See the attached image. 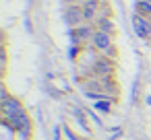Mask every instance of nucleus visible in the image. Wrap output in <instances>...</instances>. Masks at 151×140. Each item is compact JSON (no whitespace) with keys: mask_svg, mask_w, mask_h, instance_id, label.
Returning <instances> with one entry per match:
<instances>
[{"mask_svg":"<svg viewBox=\"0 0 151 140\" xmlns=\"http://www.w3.org/2000/svg\"><path fill=\"white\" fill-rule=\"evenodd\" d=\"M21 111H23V105H21V101H19V99L9 97L6 101H2V115H4V119H9V117H13V115L21 113Z\"/></svg>","mask_w":151,"mask_h":140,"instance_id":"obj_6","label":"nucleus"},{"mask_svg":"<svg viewBox=\"0 0 151 140\" xmlns=\"http://www.w3.org/2000/svg\"><path fill=\"white\" fill-rule=\"evenodd\" d=\"M110 66H112V62L101 58V60H97V64H95V72H97V74H110V72H112Z\"/></svg>","mask_w":151,"mask_h":140,"instance_id":"obj_9","label":"nucleus"},{"mask_svg":"<svg viewBox=\"0 0 151 140\" xmlns=\"http://www.w3.org/2000/svg\"><path fill=\"white\" fill-rule=\"evenodd\" d=\"M132 27H134V33L141 39H151V19L134 13L132 15Z\"/></svg>","mask_w":151,"mask_h":140,"instance_id":"obj_5","label":"nucleus"},{"mask_svg":"<svg viewBox=\"0 0 151 140\" xmlns=\"http://www.w3.org/2000/svg\"><path fill=\"white\" fill-rule=\"evenodd\" d=\"M97 29H101V31H108V33H114L116 31V25L112 23V19H110V15H101L95 23H93Z\"/></svg>","mask_w":151,"mask_h":140,"instance_id":"obj_7","label":"nucleus"},{"mask_svg":"<svg viewBox=\"0 0 151 140\" xmlns=\"http://www.w3.org/2000/svg\"><path fill=\"white\" fill-rule=\"evenodd\" d=\"M91 45L101 52V54H112L114 52V41H112V33L108 31H101V29H95L93 37H91Z\"/></svg>","mask_w":151,"mask_h":140,"instance_id":"obj_1","label":"nucleus"},{"mask_svg":"<svg viewBox=\"0 0 151 140\" xmlns=\"http://www.w3.org/2000/svg\"><path fill=\"white\" fill-rule=\"evenodd\" d=\"M134 13L151 19V2H145V0H137L134 2Z\"/></svg>","mask_w":151,"mask_h":140,"instance_id":"obj_8","label":"nucleus"},{"mask_svg":"<svg viewBox=\"0 0 151 140\" xmlns=\"http://www.w3.org/2000/svg\"><path fill=\"white\" fill-rule=\"evenodd\" d=\"M83 6V13H85V23H95L99 17H101V4L99 0H81L79 2Z\"/></svg>","mask_w":151,"mask_h":140,"instance_id":"obj_3","label":"nucleus"},{"mask_svg":"<svg viewBox=\"0 0 151 140\" xmlns=\"http://www.w3.org/2000/svg\"><path fill=\"white\" fill-rule=\"evenodd\" d=\"M95 25L93 23H83L75 29H70V35H73V41L75 43H85V41H91L93 33H95Z\"/></svg>","mask_w":151,"mask_h":140,"instance_id":"obj_4","label":"nucleus"},{"mask_svg":"<svg viewBox=\"0 0 151 140\" xmlns=\"http://www.w3.org/2000/svg\"><path fill=\"white\" fill-rule=\"evenodd\" d=\"M147 103H151V97H147Z\"/></svg>","mask_w":151,"mask_h":140,"instance_id":"obj_11","label":"nucleus"},{"mask_svg":"<svg viewBox=\"0 0 151 140\" xmlns=\"http://www.w3.org/2000/svg\"><path fill=\"white\" fill-rule=\"evenodd\" d=\"M64 21L70 29L79 27L85 23V13H83V6L81 4H68L66 11H64Z\"/></svg>","mask_w":151,"mask_h":140,"instance_id":"obj_2","label":"nucleus"},{"mask_svg":"<svg viewBox=\"0 0 151 140\" xmlns=\"http://www.w3.org/2000/svg\"><path fill=\"white\" fill-rule=\"evenodd\" d=\"M95 107H97V109H101V111H108V109H110V105H108V103H97Z\"/></svg>","mask_w":151,"mask_h":140,"instance_id":"obj_10","label":"nucleus"}]
</instances>
